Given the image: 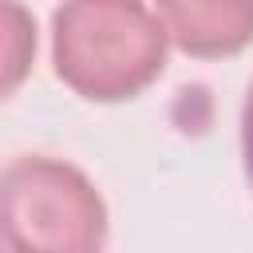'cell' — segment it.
<instances>
[{
	"label": "cell",
	"mask_w": 253,
	"mask_h": 253,
	"mask_svg": "<svg viewBox=\"0 0 253 253\" xmlns=\"http://www.w3.org/2000/svg\"><path fill=\"white\" fill-rule=\"evenodd\" d=\"M162 63L166 28L142 0H67L55 12V71L83 99H130Z\"/></svg>",
	"instance_id": "obj_1"
},
{
	"label": "cell",
	"mask_w": 253,
	"mask_h": 253,
	"mask_svg": "<svg viewBox=\"0 0 253 253\" xmlns=\"http://www.w3.org/2000/svg\"><path fill=\"white\" fill-rule=\"evenodd\" d=\"M4 241L12 249L87 253L107 241V206L83 170L59 158H20L4 170Z\"/></svg>",
	"instance_id": "obj_2"
},
{
	"label": "cell",
	"mask_w": 253,
	"mask_h": 253,
	"mask_svg": "<svg viewBox=\"0 0 253 253\" xmlns=\"http://www.w3.org/2000/svg\"><path fill=\"white\" fill-rule=\"evenodd\" d=\"M158 12L190 55L217 59L253 43V0H158Z\"/></svg>",
	"instance_id": "obj_3"
},
{
	"label": "cell",
	"mask_w": 253,
	"mask_h": 253,
	"mask_svg": "<svg viewBox=\"0 0 253 253\" xmlns=\"http://www.w3.org/2000/svg\"><path fill=\"white\" fill-rule=\"evenodd\" d=\"M8 8V75H4V91H12L16 83H20V75H24V67H28V51L36 47V36L28 32L32 24H28V16L20 12V4L16 0H8L4 4Z\"/></svg>",
	"instance_id": "obj_4"
},
{
	"label": "cell",
	"mask_w": 253,
	"mask_h": 253,
	"mask_svg": "<svg viewBox=\"0 0 253 253\" xmlns=\"http://www.w3.org/2000/svg\"><path fill=\"white\" fill-rule=\"evenodd\" d=\"M241 158H245V178L253 186V87H249V99L241 111Z\"/></svg>",
	"instance_id": "obj_5"
}]
</instances>
